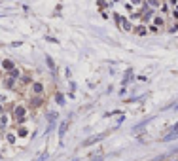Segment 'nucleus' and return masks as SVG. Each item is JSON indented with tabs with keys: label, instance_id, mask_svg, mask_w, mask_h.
Masks as SVG:
<instances>
[{
	"label": "nucleus",
	"instance_id": "f257e3e1",
	"mask_svg": "<svg viewBox=\"0 0 178 161\" xmlns=\"http://www.w3.org/2000/svg\"><path fill=\"white\" fill-rule=\"evenodd\" d=\"M176 136H178V123H174V127L171 129V133L163 136V140H165V142H169V140H174Z\"/></svg>",
	"mask_w": 178,
	"mask_h": 161
},
{
	"label": "nucleus",
	"instance_id": "f03ea898",
	"mask_svg": "<svg viewBox=\"0 0 178 161\" xmlns=\"http://www.w3.org/2000/svg\"><path fill=\"white\" fill-rule=\"evenodd\" d=\"M104 133H101V135H95V136H91V138H87V140H84V146H91V144H95V142H99V140H102L104 138Z\"/></svg>",
	"mask_w": 178,
	"mask_h": 161
},
{
	"label": "nucleus",
	"instance_id": "7ed1b4c3",
	"mask_svg": "<svg viewBox=\"0 0 178 161\" xmlns=\"http://www.w3.org/2000/svg\"><path fill=\"white\" fill-rule=\"evenodd\" d=\"M68 123H70V118H68V119H64V121L59 125V136H64V133H66V127H68Z\"/></svg>",
	"mask_w": 178,
	"mask_h": 161
},
{
	"label": "nucleus",
	"instance_id": "20e7f679",
	"mask_svg": "<svg viewBox=\"0 0 178 161\" xmlns=\"http://www.w3.org/2000/svg\"><path fill=\"white\" fill-rule=\"evenodd\" d=\"M15 116H17L19 119H23V116H25V108H23V106H17V108H15Z\"/></svg>",
	"mask_w": 178,
	"mask_h": 161
},
{
	"label": "nucleus",
	"instance_id": "39448f33",
	"mask_svg": "<svg viewBox=\"0 0 178 161\" xmlns=\"http://www.w3.org/2000/svg\"><path fill=\"white\" fill-rule=\"evenodd\" d=\"M2 66L8 68V70H12V68H13V63H12V61H4V63H2Z\"/></svg>",
	"mask_w": 178,
	"mask_h": 161
},
{
	"label": "nucleus",
	"instance_id": "423d86ee",
	"mask_svg": "<svg viewBox=\"0 0 178 161\" xmlns=\"http://www.w3.org/2000/svg\"><path fill=\"white\" fill-rule=\"evenodd\" d=\"M55 99H57V102H59V104H64V97H63L61 93H59L57 97H55Z\"/></svg>",
	"mask_w": 178,
	"mask_h": 161
},
{
	"label": "nucleus",
	"instance_id": "0eeeda50",
	"mask_svg": "<svg viewBox=\"0 0 178 161\" xmlns=\"http://www.w3.org/2000/svg\"><path fill=\"white\" fill-rule=\"evenodd\" d=\"M34 91H36V93H42V85H40V84H34Z\"/></svg>",
	"mask_w": 178,
	"mask_h": 161
},
{
	"label": "nucleus",
	"instance_id": "6e6552de",
	"mask_svg": "<svg viewBox=\"0 0 178 161\" xmlns=\"http://www.w3.org/2000/svg\"><path fill=\"white\" fill-rule=\"evenodd\" d=\"M46 61H47V66H49V68H53V61H51V59H49V57H47V59H46Z\"/></svg>",
	"mask_w": 178,
	"mask_h": 161
},
{
	"label": "nucleus",
	"instance_id": "1a4fd4ad",
	"mask_svg": "<svg viewBox=\"0 0 178 161\" xmlns=\"http://www.w3.org/2000/svg\"><path fill=\"white\" fill-rule=\"evenodd\" d=\"M46 157H47V154H44V156H40V157H38V161H46Z\"/></svg>",
	"mask_w": 178,
	"mask_h": 161
},
{
	"label": "nucleus",
	"instance_id": "9d476101",
	"mask_svg": "<svg viewBox=\"0 0 178 161\" xmlns=\"http://www.w3.org/2000/svg\"><path fill=\"white\" fill-rule=\"evenodd\" d=\"M93 161H102V156H97V157H95Z\"/></svg>",
	"mask_w": 178,
	"mask_h": 161
},
{
	"label": "nucleus",
	"instance_id": "9b49d317",
	"mask_svg": "<svg viewBox=\"0 0 178 161\" xmlns=\"http://www.w3.org/2000/svg\"><path fill=\"white\" fill-rule=\"evenodd\" d=\"M133 2H135V4H138V2H140V0H133Z\"/></svg>",
	"mask_w": 178,
	"mask_h": 161
},
{
	"label": "nucleus",
	"instance_id": "f8f14e48",
	"mask_svg": "<svg viewBox=\"0 0 178 161\" xmlns=\"http://www.w3.org/2000/svg\"><path fill=\"white\" fill-rule=\"evenodd\" d=\"M72 161H78V159H72Z\"/></svg>",
	"mask_w": 178,
	"mask_h": 161
}]
</instances>
